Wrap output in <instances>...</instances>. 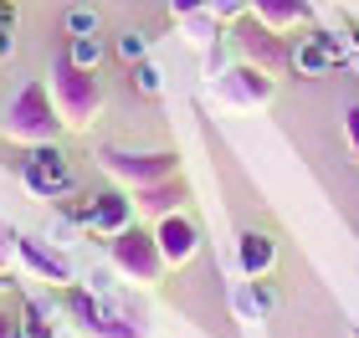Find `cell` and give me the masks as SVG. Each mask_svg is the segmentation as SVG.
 <instances>
[{
	"label": "cell",
	"instance_id": "cell-15",
	"mask_svg": "<svg viewBox=\"0 0 359 338\" xmlns=\"http://www.w3.org/2000/svg\"><path fill=\"white\" fill-rule=\"evenodd\" d=\"M134 87L144 92V98L159 92V67H154V62H139V67H134Z\"/></svg>",
	"mask_w": 359,
	"mask_h": 338
},
{
	"label": "cell",
	"instance_id": "cell-2",
	"mask_svg": "<svg viewBox=\"0 0 359 338\" xmlns=\"http://www.w3.org/2000/svg\"><path fill=\"white\" fill-rule=\"evenodd\" d=\"M236 41H241V52L252 57V67H262V72H277V67H287V62H292V52L283 46V36H277L272 26H262L257 15H252L247 26H241V36H236Z\"/></svg>",
	"mask_w": 359,
	"mask_h": 338
},
{
	"label": "cell",
	"instance_id": "cell-9",
	"mask_svg": "<svg viewBox=\"0 0 359 338\" xmlns=\"http://www.w3.org/2000/svg\"><path fill=\"white\" fill-rule=\"evenodd\" d=\"M272 256H277V246H272L262 231H247V236H241V267H247V272H267Z\"/></svg>",
	"mask_w": 359,
	"mask_h": 338
},
{
	"label": "cell",
	"instance_id": "cell-5",
	"mask_svg": "<svg viewBox=\"0 0 359 338\" xmlns=\"http://www.w3.org/2000/svg\"><path fill=\"white\" fill-rule=\"evenodd\" d=\"M103 159H108L113 174H123V180H134V185H154L175 169L170 154H103Z\"/></svg>",
	"mask_w": 359,
	"mask_h": 338
},
{
	"label": "cell",
	"instance_id": "cell-7",
	"mask_svg": "<svg viewBox=\"0 0 359 338\" xmlns=\"http://www.w3.org/2000/svg\"><path fill=\"white\" fill-rule=\"evenodd\" d=\"M252 15H257L262 26L283 31V26L308 21V0H252Z\"/></svg>",
	"mask_w": 359,
	"mask_h": 338
},
{
	"label": "cell",
	"instance_id": "cell-11",
	"mask_svg": "<svg viewBox=\"0 0 359 338\" xmlns=\"http://www.w3.org/2000/svg\"><path fill=\"white\" fill-rule=\"evenodd\" d=\"M67 62H72V67H83V72H93L97 62H103V41H97V36H72Z\"/></svg>",
	"mask_w": 359,
	"mask_h": 338
},
{
	"label": "cell",
	"instance_id": "cell-17",
	"mask_svg": "<svg viewBox=\"0 0 359 338\" xmlns=\"http://www.w3.org/2000/svg\"><path fill=\"white\" fill-rule=\"evenodd\" d=\"M252 302H257V308H272L277 297H272V287H252Z\"/></svg>",
	"mask_w": 359,
	"mask_h": 338
},
{
	"label": "cell",
	"instance_id": "cell-12",
	"mask_svg": "<svg viewBox=\"0 0 359 338\" xmlns=\"http://www.w3.org/2000/svg\"><path fill=\"white\" fill-rule=\"evenodd\" d=\"M144 52H149V41H144L139 31H128V36H118V57L128 62V67H139V62H149Z\"/></svg>",
	"mask_w": 359,
	"mask_h": 338
},
{
	"label": "cell",
	"instance_id": "cell-1",
	"mask_svg": "<svg viewBox=\"0 0 359 338\" xmlns=\"http://www.w3.org/2000/svg\"><path fill=\"white\" fill-rule=\"evenodd\" d=\"M57 103H62V118H67V123H88L97 113V103H103L97 77L83 72V67H72V62H62V72H57Z\"/></svg>",
	"mask_w": 359,
	"mask_h": 338
},
{
	"label": "cell",
	"instance_id": "cell-14",
	"mask_svg": "<svg viewBox=\"0 0 359 338\" xmlns=\"http://www.w3.org/2000/svg\"><path fill=\"white\" fill-rule=\"evenodd\" d=\"M67 31H72V36H97V10L77 6V10L67 15Z\"/></svg>",
	"mask_w": 359,
	"mask_h": 338
},
{
	"label": "cell",
	"instance_id": "cell-18",
	"mask_svg": "<svg viewBox=\"0 0 359 338\" xmlns=\"http://www.w3.org/2000/svg\"><path fill=\"white\" fill-rule=\"evenodd\" d=\"M15 26V6H11V0H0V31H11Z\"/></svg>",
	"mask_w": 359,
	"mask_h": 338
},
{
	"label": "cell",
	"instance_id": "cell-3",
	"mask_svg": "<svg viewBox=\"0 0 359 338\" xmlns=\"http://www.w3.org/2000/svg\"><path fill=\"white\" fill-rule=\"evenodd\" d=\"M26 185L36 190V195H67V190H72L67 159H62L57 149H36L26 159Z\"/></svg>",
	"mask_w": 359,
	"mask_h": 338
},
{
	"label": "cell",
	"instance_id": "cell-19",
	"mask_svg": "<svg viewBox=\"0 0 359 338\" xmlns=\"http://www.w3.org/2000/svg\"><path fill=\"white\" fill-rule=\"evenodd\" d=\"M349 143H354V149H359V103L349 108Z\"/></svg>",
	"mask_w": 359,
	"mask_h": 338
},
{
	"label": "cell",
	"instance_id": "cell-16",
	"mask_svg": "<svg viewBox=\"0 0 359 338\" xmlns=\"http://www.w3.org/2000/svg\"><path fill=\"white\" fill-rule=\"evenodd\" d=\"M210 0H175V15H190V10H205Z\"/></svg>",
	"mask_w": 359,
	"mask_h": 338
},
{
	"label": "cell",
	"instance_id": "cell-4",
	"mask_svg": "<svg viewBox=\"0 0 359 338\" xmlns=\"http://www.w3.org/2000/svg\"><path fill=\"white\" fill-rule=\"evenodd\" d=\"M6 128H11V134H21V139H36V143L52 139V108H46L41 87H26V92H21V103L11 108Z\"/></svg>",
	"mask_w": 359,
	"mask_h": 338
},
{
	"label": "cell",
	"instance_id": "cell-13",
	"mask_svg": "<svg viewBox=\"0 0 359 338\" xmlns=\"http://www.w3.org/2000/svg\"><path fill=\"white\" fill-rule=\"evenodd\" d=\"M180 200V185H149V190H144V205H149V211H170V205Z\"/></svg>",
	"mask_w": 359,
	"mask_h": 338
},
{
	"label": "cell",
	"instance_id": "cell-8",
	"mask_svg": "<svg viewBox=\"0 0 359 338\" xmlns=\"http://www.w3.org/2000/svg\"><path fill=\"white\" fill-rule=\"evenodd\" d=\"M159 251H165L170 262H185L195 251V225L180 220V216H165V225H159Z\"/></svg>",
	"mask_w": 359,
	"mask_h": 338
},
{
	"label": "cell",
	"instance_id": "cell-20",
	"mask_svg": "<svg viewBox=\"0 0 359 338\" xmlns=\"http://www.w3.org/2000/svg\"><path fill=\"white\" fill-rule=\"evenodd\" d=\"M241 0H210V10H236Z\"/></svg>",
	"mask_w": 359,
	"mask_h": 338
},
{
	"label": "cell",
	"instance_id": "cell-10",
	"mask_svg": "<svg viewBox=\"0 0 359 338\" xmlns=\"http://www.w3.org/2000/svg\"><path fill=\"white\" fill-rule=\"evenodd\" d=\"M123 220H128V200L123 195H97L93 225H103V231H123Z\"/></svg>",
	"mask_w": 359,
	"mask_h": 338
},
{
	"label": "cell",
	"instance_id": "cell-6",
	"mask_svg": "<svg viewBox=\"0 0 359 338\" xmlns=\"http://www.w3.org/2000/svg\"><path fill=\"white\" fill-rule=\"evenodd\" d=\"M221 92H226V98H236V103H267L272 98V77L262 67H236V72H226Z\"/></svg>",
	"mask_w": 359,
	"mask_h": 338
}]
</instances>
